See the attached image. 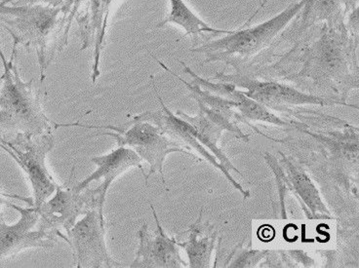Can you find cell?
Listing matches in <instances>:
<instances>
[{
  "instance_id": "cell-25",
  "label": "cell",
  "mask_w": 359,
  "mask_h": 268,
  "mask_svg": "<svg viewBox=\"0 0 359 268\" xmlns=\"http://www.w3.org/2000/svg\"><path fill=\"white\" fill-rule=\"evenodd\" d=\"M64 0H0V3L12 5H36L44 4L49 6L59 7Z\"/></svg>"
},
{
  "instance_id": "cell-9",
  "label": "cell",
  "mask_w": 359,
  "mask_h": 268,
  "mask_svg": "<svg viewBox=\"0 0 359 268\" xmlns=\"http://www.w3.org/2000/svg\"><path fill=\"white\" fill-rule=\"evenodd\" d=\"M65 235V241L71 246L74 264L77 268L123 267L112 259L107 248L104 210L87 211Z\"/></svg>"
},
{
  "instance_id": "cell-4",
  "label": "cell",
  "mask_w": 359,
  "mask_h": 268,
  "mask_svg": "<svg viewBox=\"0 0 359 268\" xmlns=\"http://www.w3.org/2000/svg\"><path fill=\"white\" fill-rule=\"evenodd\" d=\"M60 6L0 3V24L13 39V48L22 46L36 54L41 83L46 78L50 64L58 55L56 31Z\"/></svg>"
},
{
  "instance_id": "cell-5",
  "label": "cell",
  "mask_w": 359,
  "mask_h": 268,
  "mask_svg": "<svg viewBox=\"0 0 359 268\" xmlns=\"http://www.w3.org/2000/svg\"><path fill=\"white\" fill-rule=\"evenodd\" d=\"M214 81L233 84L249 98L258 101L271 111L296 118H308L318 113L306 108V106H344L358 109V106L351 105L331 97L316 95L310 92L300 90L297 87L283 83L279 79L257 76L243 71L218 73L214 76Z\"/></svg>"
},
{
  "instance_id": "cell-17",
  "label": "cell",
  "mask_w": 359,
  "mask_h": 268,
  "mask_svg": "<svg viewBox=\"0 0 359 268\" xmlns=\"http://www.w3.org/2000/svg\"><path fill=\"white\" fill-rule=\"evenodd\" d=\"M177 244L186 253L189 267H216L221 238L209 220H203V210L188 230L181 233Z\"/></svg>"
},
{
  "instance_id": "cell-19",
  "label": "cell",
  "mask_w": 359,
  "mask_h": 268,
  "mask_svg": "<svg viewBox=\"0 0 359 268\" xmlns=\"http://www.w3.org/2000/svg\"><path fill=\"white\" fill-rule=\"evenodd\" d=\"M346 18L345 0H306L300 14L292 23L289 31L285 32L283 39L300 41L319 24L333 26L344 23Z\"/></svg>"
},
{
  "instance_id": "cell-18",
  "label": "cell",
  "mask_w": 359,
  "mask_h": 268,
  "mask_svg": "<svg viewBox=\"0 0 359 268\" xmlns=\"http://www.w3.org/2000/svg\"><path fill=\"white\" fill-rule=\"evenodd\" d=\"M279 155L281 157L278 161L290 185L291 195L298 200L306 217L309 220H331V212L305 168L281 151Z\"/></svg>"
},
{
  "instance_id": "cell-3",
  "label": "cell",
  "mask_w": 359,
  "mask_h": 268,
  "mask_svg": "<svg viewBox=\"0 0 359 268\" xmlns=\"http://www.w3.org/2000/svg\"><path fill=\"white\" fill-rule=\"evenodd\" d=\"M17 54V48L12 49L9 61L4 54L0 55L4 69L0 76V136L51 133L53 123L42 108L41 91L34 89V79L22 80Z\"/></svg>"
},
{
  "instance_id": "cell-10",
  "label": "cell",
  "mask_w": 359,
  "mask_h": 268,
  "mask_svg": "<svg viewBox=\"0 0 359 268\" xmlns=\"http://www.w3.org/2000/svg\"><path fill=\"white\" fill-rule=\"evenodd\" d=\"M153 86L157 99H158L159 103H161V109L156 111H146V113L138 114V115H135L133 118L139 119V120H147L156 124L167 136H170L177 143H181L186 150L191 151V153H193L194 150L199 160L205 161L212 167L220 171L224 176V178L229 181V183L243 195L244 199L250 197V192L244 190L243 185H239L236 181H234L231 173L226 172L224 170L223 166L216 160L215 156L212 155L210 151L199 143L198 139L194 135L191 125L186 120H184L183 118L177 115V114L175 115L170 109L167 108L161 97L158 95V92L156 90V84H154V80Z\"/></svg>"
},
{
  "instance_id": "cell-6",
  "label": "cell",
  "mask_w": 359,
  "mask_h": 268,
  "mask_svg": "<svg viewBox=\"0 0 359 268\" xmlns=\"http://www.w3.org/2000/svg\"><path fill=\"white\" fill-rule=\"evenodd\" d=\"M57 127H82L107 130L106 132L95 134L96 136H109L114 139L117 146H126L131 148L149 165L147 174V183L154 174H159L162 183L166 185L164 177L163 166L167 155L173 153H181L201 162L198 156L186 150L181 143H177L170 136H167L158 126L147 120H139L132 118L121 125H86L79 121L74 123L57 124Z\"/></svg>"
},
{
  "instance_id": "cell-7",
  "label": "cell",
  "mask_w": 359,
  "mask_h": 268,
  "mask_svg": "<svg viewBox=\"0 0 359 268\" xmlns=\"http://www.w3.org/2000/svg\"><path fill=\"white\" fill-rule=\"evenodd\" d=\"M52 133L39 136L18 134L14 138H2L0 148L8 153L26 174L34 192L32 207H41L58 188L46 166V157L54 148Z\"/></svg>"
},
{
  "instance_id": "cell-23",
  "label": "cell",
  "mask_w": 359,
  "mask_h": 268,
  "mask_svg": "<svg viewBox=\"0 0 359 268\" xmlns=\"http://www.w3.org/2000/svg\"><path fill=\"white\" fill-rule=\"evenodd\" d=\"M271 251L253 250L243 247V242L236 246L229 254L224 264V267L250 268L263 265L264 260L268 259Z\"/></svg>"
},
{
  "instance_id": "cell-26",
  "label": "cell",
  "mask_w": 359,
  "mask_h": 268,
  "mask_svg": "<svg viewBox=\"0 0 359 268\" xmlns=\"http://www.w3.org/2000/svg\"><path fill=\"white\" fill-rule=\"evenodd\" d=\"M5 197H10V198H14V199H18L24 201V202L27 203L29 206H32L34 204V201H32V198H27V197H22V196L19 195H6V193H4V191H2V188H0V218H2L1 215V207L4 205L11 206L12 203L8 202L6 199H5Z\"/></svg>"
},
{
  "instance_id": "cell-16",
  "label": "cell",
  "mask_w": 359,
  "mask_h": 268,
  "mask_svg": "<svg viewBox=\"0 0 359 268\" xmlns=\"http://www.w3.org/2000/svg\"><path fill=\"white\" fill-rule=\"evenodd\" d=\"M91 162L97 166L96 170L81 183L72 185V190L76 192H81L89 188L91 183L101 181V183L94 190L103 203L106 202L107 193L111 183L129 169L139 168L143 174L144 182L147 183V173L144 170L143 160L133 150L126 146H117L116 150L107 155L95 156L91 158Z\"/></svg>"
},
{
  "instance_id": "cell-27",
  "label": "cell",
  "mask_w": 359,
  "mask_h": 268,
  "mask_svg": "<svg viewBox=\"0 0 359 268\" xmlns=\"http://www.w3.org/2000/svg\"><path fill=\"white\" fill-rule=\"evenodd\" d=\"M345 6L346 15H348L353 10L358 8V0H345Z\"/></svg>"
},
{
  "instance_id": "cell-12",
  "label": "cell",
  "mask_w": 359,
  "mask_h": 268,
  "mask_svg": "<svg viewBox=\"0 0 359 268\" xmlns=\"http://www.w3.org/2000/svg\"><path fill=\"white\" fill-rule=\"evenodd\" d=\"M156 61L158 63L164 71H168L172 76L178 78L182 83L186 86L189 93V98L194 99L198 103V111H201L204 115L206 116L211 122L215 124L219 128L223 130V132H228L236 136L238 140L246 141L248 143L250 140V135L245 134L239 128L238 123L245 124V125L250 126L255 132L260 134V135L266 136V134H263L259 131V129L255 126L252 125L251 122L245 120L236 111L234 108V103L229 99L224 98V97L217 95V94L212 93V92L207 90V89L202 88L198 83L196 81L188 82L184 80L183 78H180L178 74L172 71L168 66H165L161 61L157 59Z\"/></svg>"
},
{
  "instance_id": "cell-15",
  "label": "cell",
  "mask_w": 359,
  "mask_h": 268,
  "mask_svg": "<svg viewBox=\"0 0 359 268\" xmlns=\"http://www.w3.org/2000/svg\"><path fill=\"white\" fill-rule=\"evenodd\" d=\"M306 123L295 122L292 129L306 134L318 143L323 153L329 156L336 169L341 172L358 174L359 130L358 127L346 124L341 130H308Z\"/></svg>"
},
{
  "instance_id": "cell-29",
  "label": "cell",
  "mask_w": 359,
  "mask_h": 268,
  "mask_svg": "<svg viewBox=\"0 0 359 268\" xmlns=\"http://www.w3.org/2000/svg\"><path fill=\"white\" fill-rule=\"evenodd\" d=\"M1 79V78H0ZM4 138V136H0V141H1V139Z\"/></svg>"
},
{
  "instance_id": "cell-22",
  "label": "cell",
  "mask_w": 359,
  "mask_h": 268,
  "mask_svg": "<svg viewBox=\"0 0 359 268\" xmlns=\"http://www.w3.org/2000/svg\"><path fill=\"white\" fill-rule=\"evenodd\" d=\"M86 1L87 0H64L60 6L61 10L56 31V47L58 54L62 53L66 48L72 21L76 18Z\"/></svg>"
},
{
  "instance_id": "cell-28",
  "label": "cell",
  "mask_w": 359,
  "mask_h": 268,
  "mask_svg": "<svg viewBox=\"0 0 359 268\" xmlns=\"http://www.w3.org/2000/svg\"><path fill=\"white\" fill-rule=\"evenodd\" d=\"M2 54H4V51H2L1 43H0V55H2Z\"/></svg>"
},
{
  "instance_id": "cell-21",
  "label": "cell",
  "mask_w": 359,
  "mask_h": 268,
  "mask_svg": "<svg viewBox=\"0 0 359 268\" xmlns=\"http://www.w3.org/2000/svg\"><path fill=\"white\" fill-rule=\"evenodd\" d=\"M176 114L191 125L194 135L198 139L199 143L215 156L216 160L220 162L226 172H236L241 175L220 146L222 134H223L222 129L211 122L201 111H198V115L196 116H189L182 111H177Z\"/></svg>"
},
{
  "instance_id": "cell-8",
  "label": "cell",
  "mask_w": 359,
  "mask_h": 268,
  "mask_svg": "<svg viewBox=\"0 0 359 268\" xmlns=\"http://www.w3.org/2000/svg\"><path fill=\"white\" fill-rule=\"evenodd\" d=\"M74 168L65 185H58L53 195L37 208L39 218L36 227L66 240L63 232H69L77 218L91 209L104 210L103 203L97 197L94 188H87L76 192L71 185Z\"/></svg>"
},
{
  "instance_id": "cell-11",
  "label": "cell",
  "mask_w": 359,
  "mask_h": 268,
  "mask_svg": "<svg viewBox=\"0 0 359 268\" xmlns=\"http://www.w3.org/2000/svg\"><path fill=\"white\" fill-rule=\"evenodd\" d=\"M10 207L18 211L20 220L14 225H7L4 218H0V262L32 248H54L58 237L36 227L39 215L36 208L15 204Z\"/></svg>"
},
{
  "instance_id": "cell-13",
  "label": "cell",
  "mask_w": 359,
  "mask_h": 268,
  "mask_svg": "<svg viewBox=\"0 0 359 268\" xmlns=\"http://www.w3.org/2000/svg\"><path fill=\"white\" fill-rule=\"evenodd\" d=\"M156 230L151 232L148 225H142L138 232L139 247L132 268H184L189 267L180 253L175 237H170L159 222L156 211L151 204Z\"/></svg>"
},
{
  "instance_id": "cell-1",
  "label": "cell",
  "mask_w": 359,
  "mask_h": 268,
  "mask_svg": "<svg viewBox=\"0 0 359 268\" xmlns=\"http://www.w3.org/2000/svg\"><path fill=\"white\" fill-rule=\"evenodd\" d=\"M310 39L306 34L294 42L287 53L268 66H258L253 73L296 84H311L321 96L343 101L358 89V19L344 23L323 24Z\"/></svg>"
},
{
  "instance_id": "cell-24",
  "label": "cell",
  "mask_w": 359,
  "mask_h": 268,
  "mask_svg": "<svg viewBox=\"0 0 359 268\" xmlns=\"http://www.w3.org/2000/svg\"><path fill=\"white\" fill-rule=\"evenodd\" d=\"M264 158H265L269 167L273 171L274 178H276V187H278V190L280 216L283 220H286V218H287V214H286L285 199L286 196H287L289 193L291 195L290 185H289L287 178H286L285 173H284L283 169L281 167L278 158L269 153H265Z\"/></svg>"
},
{
  "instance_id": "cell-20",
  "label": "cell",
  "mask_w": 359,
  "mask_h": 268,
  "mask_svg": "<svg viewBox=\"0 0 359 268\" xmlns=\"http://www.w3.org/2000/svg\"><path fill=\"white\" fill-rule=\"evenodd\" d=\"M169 3H170V11L165 19L156 24L157 29H161L167 24H174L184 29V36H194L196 38L205 36L211 37L226 36L233 31L231 29H216L210 26L202 20L184 2V0H169Z\"/></svg>"
},
{
  "instance_id": "cell-2",
  "label": "cell",
  "mask_w": 359,
  "mask_h": 268,
  "mask_svg": "<svg viewBox=\"0 0 359 268\" xmlns=\"http://www.w3.org/2000/svg\"><path fill=\"white\" fill-rule=\"evenodd\" d=\"M306 0H299L263 23L234 29L231 34L201 45L194 46L191 52L203 55L202 63L223 62L233 71H245L255 66L257 58L283 41L289 26L300 14Z\"/></svg>"
},
{
  "instance_id": "cell-14",
  "label": "cell",
  "mask_w": 359,
  "mask_h": 268,
  "mask_svg": "<svg viewBox=\"0 0 359 268\" xmlns=\"http://www.w3.org/2000/svg\"><path fill=\"white\" fill-rule=\"evenodd\" d=\"M117 0H87L76 16V23L81 41V51L93 47V63L91 69V80L96 83L101 74V56L103 52L106 34L108 31L109 17L112 7Z\"/></svg>"
}]
</instances>
